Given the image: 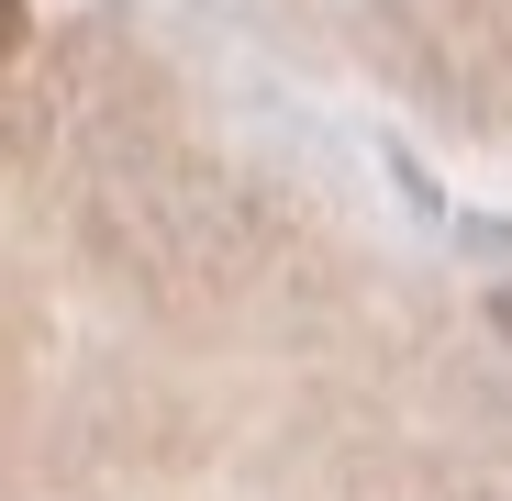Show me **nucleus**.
<instances>
[{
	"label": "nucleus",
	"mask_w": 512,
	"mask_h": 501,
	"mask_svg": "<svg viewBox=\"0 0 512 501\" xmlns=\"http://www.w3.org/2000/svg\"><path fill=\"white\" fill-rule=\"evenodd\" d=\"M501 334H512V290H501Z\"/></svg>",
	"instance_id": "nucleus-2"
},
{
	"label": "nucleus",
	"mask_w": 512,
	"mask_h": 501,
	"mask_svg": "<svg viewBox=\"0 0 512 501\" xmlns=\"http://www.w3.org/2000/svg\"><path fill=\"white\" fill-rule=\"evenodd\" d=\"M23 56V0H0V67Z\"/></svg>",
	"instance_id": "nucleus-1"
}]
</instances>
